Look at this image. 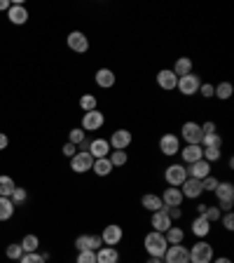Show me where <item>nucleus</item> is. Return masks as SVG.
I'll return each instance as SVG.
<instances>
[{"mask_svg":"<svg viewBox=\"0 0 234 263\" xmlns=\"http://www.w3.org/2000/svg\"><path fill=\"white\" fill-rule=\"evenodd\" d=\"M180 193H183V197H187V200H197V197H202L204 195L202 181L190 179V176H187V179L183 181V186H180Z\"/></svg>","mask_w":234,"mask_h":263,"instance_id":"2eb2a0df","label":"nucleus"},{"mask_svg":"<svg viewBox=\"0 0 234 263\" xmlns=\"http://www.w3.org/2000/svg\"><path fill=\"white\" fill-rule=\"evenodd\" d=\"M204 216H206V221L213 226V223H218V221H220L223 212H220L218 207H211V204H208V209H206V214H204Z\"/></svg>","mask_w":234,"mask_h":263,"instance_id":"a19ab883","label":"nucleus"},{"mask_svg":"<svg viewBox=\"0 0 234 263\" xmlns=\"http://www.w3.org/2000/svg\"><path fill=\"white\" fill-rule=\"evenodd\" d=\"M7 143H10V139H7V134H3V132H0V151H5V148H7Z\"/></svg>","mask_w":234,"mask_h":263,"instance_id":"8fccbe9b","label":"nucleus"},{"mask_svg":"<svg viewBox=\"0 0 234 263\" xmlns=\"http://www.w3.org/2000/svg\"><path fill=\"white\" fill-rule=\"evenodd\" d=\"M92 167H94V158L89 151H77L71 158V170L75 172V174H84V172H89Z\"/></svg>","mask_w":234,"mask_h":263,"instance_id":"6e6552de","label":"nucleus"},{"mask_svg":"<svg viewBox=\"0 0 234 263\" xmlns=\"http://www.w3.org/2000/svg\"><path fill=\"white\" fill-rule=\"evenodd\" d=\"M14 188H16V183L12 176H7V174L0 176V197H10L14 193Z\"/></svg>","mask_w":234,"mask_h":263,"instance_id":"2f4dec72","label":"nucleus"},{"mask_svg":"<svg viewBox=\"0 0 234 263\" xmlns=\"http://www.w3.org/2000/svg\"><path fill=\"white\" fill-rule=\"evenodd\" d=\"M145 263H164V261H162V258H155V256H150Z\"/></svg>","mask_w":234,"mask_h":263,"instance_id":"5fc2aeb1","label":"nucleus"},{"mask_svg":"<svg viewBox=\"0 0 234 263\" xmlns=\"http://www.w3.org/2000/svg\"><path fill=\"white\" fill-rule=\"evenodd\" d=\"M206 209H208V204H206V202L197 204V216H204V214H206Z\"/></svg>","mask_w":234,"mask_h":263,"instance_id":"3c124183","label":"nucleus"},{"mask_svg":"<svg viewBox=\"0 0 234 263\" xmlns=\"http://www.w3.org/2000/svg\"><path fill=\"white\" fill-rule=\"evenodd\" d=\"M26 197H28V193L24 191V188L16 186V188H14V193L10 195V200H12V204L16 207V204H24V202H26Z\"/></svg>","mask_w":234,"mask_h":263,"instance_id":"ea45409f","label":"nucleus"},{"mask_svg":"<svg viewBox=\"0 0 234 263\" xmlns=\"http://www.w3.org/2000/svg\"><path fill=\"white\" fill-rule=\"evenodd\" d=\"M66 43H68V47H71L73 52H77V54L89 52V38L82 31H71L68 33V38H66Z\"/></svg>","mask_w":234,"mask_h":263,"instance_id":"ddd939ff","label":"nucleus"},{"mask_svg":"<svg viewBox=\"0 0 234 263\" xmlns=\"http://www.w3.org/2000/svg\"><path fill=\"white\" fill-rule=\"evenodd\" d=\"M110 151H113V148H110L108 139L96 137V139H92V141H89V153H92V158H94V160H98V158H108Z\"/></svg>","mask_w":234,"mask_h":263,"instance_id":"dca6fc26","label":"nucleus"},{"mask_svg":"<svg viewBox=\"0 0 234 263\" xmlns=\"http://www.w3.org/2000/svg\"><path fill=\"white\" fill-rule=\"evenodd\" d=\"M14 216V204L10 197H0V221H10Z\"/></svg>","mask_w":234,"mask_h":263,"instance_id":"7c9ffc66","label":"nucleus"},{"mask_svg":"<svg viewBox=\"0 0 234 263\" xmlns=\"http://www.w3.org/2000/svg\"><path fill=\"white\" fill-rule=\"evenodd\" d=\"M190 230L197 240H206L208 233H211V223L206 221V216H197V219L190 223Z\"/></svg>","mask_w":234,"mask_h":263,"instance_id":"6ab92c4d","label":"nucleus"},{"mask_svg":"<svg viewBox=\"0 0 234 263\" xmlns=\"http://www.w3.org/2000/svg\"><path fill=\"white\" fill-rule=\"evenodd\" d=\"M199 85H202V78L195 76V73H190V76L178 78V85H176V89H178L183 97H195V94L199 92Z\"/></svg>","mask_w":234,"mask_h":263,"instance_id":"0eeeda50","label":"nucleus"},{"mask_svg":"<svg viewBox=\"0 0 234 263\" xmlns=\"http://www.w3.org/2000/svg\"><path fill=\"white\" fill-rule=\"evenodd\" d=\"M103 125H105V115L96 108V110H89V113L82 115L80 129H84V132H96V129H101Z\"/></svg>","mask_w":234,"mask_h":263,"instance_id":"9d476101","label":"nucleus"},{"mask_svg":"<svg viewBox=\"0 0 234 263\" xmlns=\"http://www.w3.org/2000/svg\"><path fill=\"white\" fill-rule=\"evenodd\" d=\"M19 263H47V261L42 258V254L31 252V254H24V256L19 258Z\"/></svg>","mask_w":234,"mask_h":263,"instance_id":"37998d69","label":"nucleus"},{"mask_svg":"<svg viewBox=\"0 0 234 263\" xmlns=\"http://www.w3.org/2000/svg\"><path fill=\"white\" fill-rule=\"evenodd\" d=\"M38 247H40L38 235H26V237H24V240H22V249H24V254L38 252Z\"/></svg>","mask_w":234,"mask_h":263,"instance_id":"72a5a7b5","label":"nucleus"},{"mask_svg":"<svg viewBox=\"0 0 234 263\" xmlns=\"http://www.w3.org/2000/svg\"><path fill=\"white\" fill-rule=\"evenodd\" d=\"M178 155H180V160H183V164H192L204 158V148L202 146H183V151H180Z\"/></svg>","mask_w":234,"mask_h":263,"instance_id":"5701e85b","label":"nucleus"},{"mask_svg":"<svg viewBox=\"0 0 234 263\" xmlns=\"http://www.w3.org/2000/svg\"><path fill=\"white\" fill-rule=\"evenodd\" d=\"M12 7V3L10 0H0V12H7Z\"/></svg>","mask_w":234,"mask_h":263,"instance_id":"603ef678","label":"nucleus"},{"mask_svg":"<svg viewBox=\"0 0 234 263\" xmlns=\"http://www.w3.org/2000/svg\"><path fill=\"white\" fill-rule=\"evenodd\" d=\"M159 151H162V155H166V158L178 155L180 153V137L178 134H164V137L159 139Z\"/></svg>","mask_w":234,"mask_h":263,"instance_id":"f8f14e48","label":"nucleus"},{"mask_svg":"<svg viewBox=\"0 0 234 263\" xmlns=\"http://www.w3.org/2000/svg\"><path fill=\"white\" fill-rule=\"evenodd\" d=\"M171 71L176 73V78H183V76H190L192 73V59L190 57H178L174 64V68Z\"/></svg>","mask_w":234,"mask_h":263,"instance_id":"bb28decb","label":"nucleus"},{"mask_svg":"<svg viewBox=\"0 0 234 263\" xmlns=\"http://www.w3.org/2000/svg\"><path fill=\"white\" fill-rule=\"evenodd\" d=\"M80 108L84 110V113L96 110V97H94V94H82L80 97Z\"/></svg>","mask_w":234,"mask_h":263,"instance_id":"e433bc0d","label":"nucleus"},{"mask_svg":"<svg viewBox=\"0 0 234 263\" xmlns=\"http://www.w3.org/2000/svg\"><path fill=\"white\" fill-rule=\"evenodd\" d=\"M75 263H96V252H92V249H84V252H77Z\"/></svg>","mask_w":234,"mask_h":263,"instance_id":"58836bf2","label":"nucleus"},{"mask_svg":"<svg viewBox=\"0 0 234 263\" xmlns=\"http://www.w3.org/2000/svg\"><path fill=\"white\" fill-rule=\"evenodd\" d=\"M202 127V134H213V132H216V122H204V125H199Z\"/></svg>","mask_w":234,"mask_h":263,"instance_id":"09e8293b","label":"nucleus"},{"mask_svg":"<svg viewBox=\"0 0 234 263\" xmlns=\"http://www.w3.org/2000/svg\"><path fill=\"white\" fill-rule=\"evenodd\" d=\"M108 160L113 162V167H124V164L129 162V153H126V151H110Z\"/></svg>","mask_w":234,"mask_h":263,"instance_id":"473e14b6","label":"nucleus"},{"mask_svg":"<svg viewBox=\"0 0 234 263\" xmlns=\"http://www.w3.org/2000/svg\"><path fill=\"white\" fill-rule=\"evenodd\" d=\"M232 94H234L232 82H218V85H213V97H218L220 101H227Z\"/></svg>","mask_w":234,"mask_h":263,"instance_id":"c85d7f7f","label":"nucleus"},{"mask_svg":"<svg viewBox=\"0 0 234 263\" xmlns=\"http://www.w3.org/2000/svg\"><path fill=\"white\" fill-rule=\"evenodd\" d=\"M180 137H183V141H185V146H199L202 143V127H199V122H183V127H180Z\"/></svg>","mask_w":234,"mask_h":263,"instance_id":"39448f33","label":"nucleus"},{"mask_svg":"<svg viewBox=\"0 0 234 263\" xmlns=\"http://www.w3.org/2000/svg\"><path fill=\"white\" fill-rule=\"evenodd\" d=\"M164 263H190V252L185 245H169L162 256Z\"/></svg>","mask_w":234,"mask_h":263,"instance_id":"423d86ee","label":"nucleus"},{"mask_svg":"<svg viewBox=\"0 0 234 263\" xmlns=\"http://www.w3.org/2000/svg\"><path fill=\"white\" fill-rule=\"evenodd\" d=\"M131 141H134V134H131L129 129H115L108 139L113 151H126V148L131 146Z\"/></svg>","mask_w":234,"mask_h":263,"instance_id":"9b49d317","label":"nucleus"},{"mask_svg":"<svg viewBox=\"0 0 234 263\" xmlns=\"http://www.w3.org/2000/svg\"><path fill=\"white\" fill-rule=\"evenodd\" d=\"M187 170V176L190 179H206V176H211V162H206V160H197V162H192V164H187L185 167Z\"/></svg>","mask_w":234,"mask_h":263,"instance_id":"4468645a","label":"nucleus"},{"mask_svg":"<svg viewBox=\"0 0 234 263\" xmlns=\"http://www.w3.org/2000/svg\"><path fill=\"white\" fill-rule=\"evenodd\" d=\"M82 141H87V132H84V129L75 127V129L68 132V143H75V146H80Z\"/></svg>","mask_w":234,"mask_h":263,"instance_id":"c9c22d12","label":"nucleus"},{"mask_svg":"<svg viewBox=\"0 0 234 263\" xmlns=\"http://www.w3.org/2000/svg\"><path fill=\"white\" fill-rule=\"evenodd\" d=\"M5 254H7V258H10V261H19V258H22V256H24L22 242H12V245H7Z\"/></svg>","mask_w":234,"mask_h":263,"instance_id":"f704fd0d","label":"nucleus"},{"mask_svg":"<svg viewBox=\"0 0 234 263\" xmlns=\"http://www.w3.org/2000/svg\"><path fill=\"white\" fill-rule=\"evenodd\" d=\"M220 219H223V228L225 230H234V214L232 212H225Z\"/></svg>","mask_w":234,"mask_h":263,"instance_id":"a18cd8bd","label":"nucleus"},{"mask_svg":"<svg viewBox=\"0 0 234 263\" xmlns=\"http://www.w3.org/2000/svg\"><path fill=\"white\" fill-rule=\"evenodd\" d=\"M187 252H190V263H211L213 261V245L206 240H197Z\"/></svg>","mask_w":234,"mask_h":263,"instance_id":"7ed1b4c3","label":"nucleus"},{"mask_svg":"<svg viewBox=\"0 0 234 263\" xmlns=\"http://www.w3.org/2000/svg\"><path fill=\"white\" fill-rule=\"evenodd\" d=\"M164 240H166V245H185V230L180 228V226H171L164 233Z\"/></svg>","mask_w":234,"mask_h":263,"instance_id":"a878e982","label":"nucleus"},{"mask_svg":"<svg viewBox=\"0 0 234 263\" xmlns=\"http://www.w3.org/2000/svg\"><path fill=\"white\" fill-rule=\"evenodd\" d=\"M162 197V202H164V207H180L183 204V193H180V188H164V195H159Z\"/></svg>","mask_w":234,"mask_h":263,"instance_id":"aec40b11","label":"nucleus"},{"mask_svg":"<svg viewBox=\"0 0 234 263\" xmlns=\"http://www.w3.org/2000/svg\"><path fill=\"white\" fill-rule=\"evenodd\" d=\"M185 179H187V170L183 162H174L164 170V181H166L171 188H180Z\"/></svg>","mask_w":234,"mask_h":263,"instance_id":"20e7f679","label":"nucleus"},{"mask_svg":"<svg viewBox=\"0 0 234 263\" xmlns=\"http://www.w3.org/2000/svg\"><path fill=\"white\" fill-rule=\"evenodd\" d=\"M150 226H153L155 233H166V230L174 226V221H171L169 216H166V212L162 209V212H155V214H153V219H150Z\"/></svg>","mask_w":234,"mask_h":263,"instance_id":"412c9836","label":"nucleus"},{"mask_svg":"<svg viewBox=\"0 0 234 263\" xmlns=\"http://www.w3.org/2000/svg\"><path fill=\"white\" fill-rule=\"evenodd\" d=\"M223 158V148H204V160L206 162H218Z\"/></svg>","mask_w":234,"mask_h":263,"instance_id":"4c0bfd02","label":"nucleus"},{"mask_svg":"<svg viewBox=\"0 0 234 263\" xmlns=\"http://www.w3.org/2000/svg\"><path fill=\"white\" fill-rule=\"evenodd\" d=\"M94 80H96V85L101 89H110V87H115V80H117V76H115L113 68H98L96 76H94Z\"/></svg>","mask_w":234,"mask_h":263,"instance_id":"a211bd4d","label":"nucleus"},{"mask_svg":"<svg viewBox=\"0 0 234 263\" xmlns=\"http://www.w3.org/2000/svg\"><path fill=\"white\" fill-rule=\"evenodd\" d=\"M122 237H124V230H122L120 223H108L103 230H101V242H103V247L120 245Z\"/></svg>","mask_w":234,"mask_h":263,"instance_id":"1a4fd4ad","label":"nucleus"},{"mask_svg":"<svg viewBox=\"0 0 234 263\" xmlns=\"http://www.w3.org/2000/svg\"><path fill=\"white\" fill-rule=\"evenodd\" d=\"M157 85L164 92H174L176 85H178V78H176V73L171 71V68H162V71L157 73Z\"/></svg>","mask_w":234,"mask_h":263,"instance_id":"f3484780","label":"nucleus"},{"mask_svg":"<svg viewBox=\"0 0 234 263\" xmlns=\"http://www.w3.org/2000/svg\"><path fill=\"white\" fill-rule=\"evenodd\" d=\"M113 162H110L108 158H98V160H94V167H92V172L96 176H110L113 174Z\"/></svg>","mask_w":234,"mask_h":263,"instance_id":"cd10ccee","label":"nucleus"},{"mask_svg":"<svg viewBox=\"0 0 234 263\" xmlns=\"http://www.w3.org/2000/svg\"><path fill=\"white\" fill-rule=\"evenodd\" d=\"M75 153H77V146H75V143H66V146H63V155H66V158H73Z\"/></svg>","mask_w":234,"mask_h":263,"instance_id":"de8ad7c7","label":"nucleus"},{"mask_svg":"<svg viewBox=\"0 0 234 263\" xmlns=\"http://www.w3.org/2000/svg\"><path fill=\"white\" fill-rule=\"evenodd\" d=\"M7 19H10L14 26H24V24L28 22V10L24 5H14V3H12V7L7 10Z\"/></svg>","mask_w":234,"mask_h":263,"instance_id":"4be33fe9","label":"nucleus"},{"mask_svg":"<svg viewBox=\"0 0 234 263\" xmlns=\"http://www.w3.org/2000/svg\"><path fill=\"white\" fill-rule=\"evenodd\" d=\"M211 263H232V258H227V256H218V258H213Z\"/></svg>","mask_w":234,"mask_h":263,"instance_id":"864d4df0","label":"nucleus"},{"mask_svg":"<svg viewBox=\"0 0 234 263\" xmlns=\"http://www.w3.org/2000/svg\"><path fill=\"white\" fill-rule=\"evenodd\" d=\"M141 207L155 214V212H162V209H164V202H162V197H159L157 193H145V195L141 197Z\"/></svg>","mask_w":234,"mask_h":263,"instance_id":"b1692460","label":"nucleus"},{"mask_svg":"<svg viewBox=\"0 0 234 263\" xmlns=\"http://www.w3.org/2000/svg\"><path fill=\"white\" fill-rule=\"evenodd\" d=\"M199 146L202 148H223V137H220L218 132H213V134H204Z\"/></svg>","mask_w":234,"mask_h":263,"instance_id":"c756f323","label":"nucleus"},{"mask_svg":"<svg viewBox=\"0 0 234 263\" xmlns=\"http://www.w3.org/2000/svg\"><path fill=\"white\" fill-rule=\"evenodd\" d=\"M199 92H202L204 99H211L213 97V85H208V82H202V85H199Z\"/></svg>","mask_w":234,"mask_h":263,"instance_id":"49530a36","label":"nucleus"},{"mask_svg":"<svg viewBox=\"0 0 234 263\" xmlns=\"http://www.w3.org/2000/svg\"><path fill=\"white\" fill-rule=\"evenodd\" d=\"M143 247H145V252L150 254V256L162 258L169 245H166V240H164V233H155V230H150V233L143 237Z\"/></svg>","mask_w":234,"mask_h":263,"instance_id":"f03ea898","label":"nucleus"},{"mask_svg":"<svg viewBox=\"0 0 234 263\" xmlns=\"http://www.w3.org/2000/svg\"><path fill=\"white\" fill-rule=\"evenodd\" d=\"M164 212H166V216H169L171 221L183 219V207H164Z\"/></svg>","mask_w":234,"mask_h":263,"instance_id":"c03bdc74","label":"nucleus"},{"mask_svg":"<svg viewBox=\"0 0 234 263\" xmlns=\"http://www.w3.org/2000/svg\"><path fill=\"white\" fill-rule=\"evenodd\" d=\"M216 200H218L220 212H232L234 207V183L232 181H218V188L213 191Z\"/></svg>","mask_w":234,"mask_h":263,"instance_id":"f257e3e1","label":"nucleus"},{"mask_svg":"<svg viewBox=\"0 0 234 263\" xmlns=\"http://www.w3.org/2000/svg\"><path fill=\"white\" fill-rule=\"evenodd\" d=\"M96 263H120V252L115 247H101L96 249Z\"/></svg>","mask_w":234,"mask_h":263,"instance_id":"393cba45","label":"nucleus"},{"mask_svg":"<svg viewBox=\"0 0 234 263\" xmlns=\"http://www.w3.org/2000/svg\"><path fill=\"white\" fill-rule=\"evenodd\" d=\"M216 188H218V179H216L213 174L206 176V179H202V191H204V193H213Z\"/></svg>","mask_w":234,"mask_h":263,"instance_id":"79ce46f5","label":"nucleus"}]
</instances>
